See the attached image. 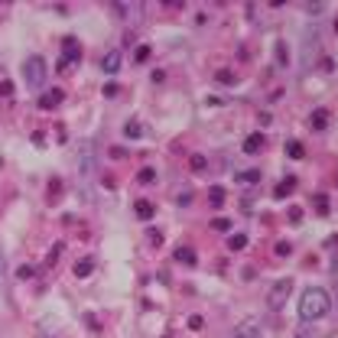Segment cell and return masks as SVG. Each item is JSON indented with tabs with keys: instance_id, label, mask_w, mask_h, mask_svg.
<instances>
[{
	"instance_id": "cell-1",
	"label": "cell",
	"mask_w": 338,
	"mask_h": 338,
	"mask_svg": "<svg viewBox=\"0 0 338 338\" xmlns=\"http://www.w3.org/2000/svg\"><path fill=\"white\" fill-rule=\"evenodd\" d=\"M328 309H332V299H328V293L319 289V286H309L299 296V319L302 322H319L322 316H328Z\"/></svg>"
},
{
	"instance_id": "cell-2",
	"label": "cell",
	"mask_w": 338,
	"mask_h": 338,
	"mask_svg": "<svg viewBox=\"0 0 338 338\" xmlns=\"http://www.w3.org/2000/svg\"><path fill=\"white\" fill-rule=\"evenodd\" d=\"M23 78H26V85L36 91V88L46 82V59H42V56H30L23 62Z\"/></svg>"
},
{
	"instance_id": "cell-3",
	"label": "cell",
	"mask_w": 338,
	"mask_h": 338,
	"mask_svg": "<svg viewBox=\"0 0 338 338\" xmlns=\"http://www.w3.org/2000/svg\"><path fill=\"white\" fill-rule=\"evenodd\" d=\"M289 293H293V280H277V283H273V289L267 293V306H270V309H280L283 302H286Z\"/></svg>"
},
{
	"instance_id": "cell-4",
	"label": "cell",
	"mask_w": 338,
	"mask_h": 338,
	"mask_svg": "<svg viewBox=\"0 0 338 338\" xmlns=\"http://www.w3.org/2000/svg\"><path fill=\"white\" fill-rule=\"evenodd\" d=\"M65 49H68V56H62L59 72H68V68L78 65V59H82V46H78V39H75V36H68V39H65Z\"/></svg>"
},
{
	"instance_id": "cell-5",
	"label": "cell",
	"mask_w": 338,
	"mask_h": 338,
	"mask_svg": "<svg viewBox=\"0 0 338 338\" xmlns=\"http://www.w3.org/2000/svg\"><path fill=\"white\" fill-rule=\"evenodd\" d=\"M62 101H65V91H62V88H49L46 94H39V108H42V111H52V108H59Z\"/></svg>"
},
{
	"instance_id": "cell-6",
	"label": "cell",
	"mask_w": 338,
	"mask_h": 338,
	"mask_svg": "<svg viewBox=\"0 0 338 338\" xmlns=\"http://www.w3.org/2000/svg\"><path fill=\"white\" fill-rule=\"evenodd\" d=\"M91 270H94V260H91V257H82V260H78V263L72 267V273H75V277H78V280H85V277H91Z\"/></svg>"
},
{
	"instance_id": "cell-7",
	"label": "cell",
	"mask_w": 338,
	"mask_h": 338,
	"mask_svg": "<svg viewBox=\"0 0 338 338\" xmlns=\"http://www.w3.org/2000/svg\"><path fill=\"white\" fill-rule=\"evenodd\" d=\"M173 257H176L179 263H189V267H192L195 260H199V254H195L192 247H185V244H182V247H176V251H173Z\"/></svg>"
},
{
	"instance_id": "cell-8",
	"label": "cell",
	"mask_w": 338,
	"mask_h": 338,
	"mask_svg": "<svg viewBox=\"0 0 338 338\" xmlns=\"http://www.w3.org/2000/svg\"><path fill=\"white\" fill-rule=\"evenodd\" d=\"M228 338H260V332H257V325L244 322V325H237V328H234V332H231Z\"/></svg>"
},
{
	"instance_id": "cell-9",
	"label": "cell",
	"mask_w": 338,
	"mask_h": 338,
	"mask_svg": "<svg viewBox=\"0 0 338 338\" xmlns=\"http://www.w3.org/2000/svg\"><path fill=\"white\" fill-rule=\"evenodd\" d=\"M101 68H104L108 75H114V72L120 68V52H108V56L101 59Z\"/></svg>"
},
{
	"instance_id": "cell-10",
	"label": "cell",
	"mask_w": 338,
	"mask_h": 338,
	"mask_svg": "<svg viewBox=\"0 0 338 338\" xmlns=\"http://www.w3.org/2000/svg\"><path fill=\"white\" fill-rule=\"evenodd\" d=\"M260 150H263V133H251L244 140V153H260Z\"/></svg>"
},
{
	"instance_id": "cell-11",
	"label": "cell",
	"mask_w": 338,
	"mask_h": 338,
	"mask_svg": "<svg viewBox=\"0 0 338 338\" xmlns=\"http://www.w3.org/2000/svg\"><path fill=\"white\" fill-rule=\"evenodd\" d=\"M296 192V179H283L277 189H273V199H286V195Z\"/></svg>"
},
{
	"instance_id": "cell-12",
	"label": "cell",
	"mask_w": 338,
	"mask_h": 338,
	"mask_svg": "<svg viewBox=\"0 0 338 338\" xmlns=\"http://www.w3.org/2000/svg\"><path fill=\"white\" fill-rule=\"evenodd\" d=\"M309 124H312V130H325L328 127V111H312V117H309Z\"/></svg>"
},
{
	"instance_id": "cell-13",
	"label": "cell",
	"mask_w": 338,
	"mask_h": 338,
	"mask_svg": "<svg viewBox=\"0 0 338 338\" xmlns=\"http://www.w3.org/2000/svg\"><path fill=\"white\" fill-rule=\"evenodd\" d=\"M208 202H211V208H221V205H225V189H221V185H211V189H208Z\"/></svg>"
},
{
	"instance_id": "cell-14",
	"label": "cell",
	"mask_w": 338,
	"mask_h": 338,
	"mask_svg": "<svg viewBox=\"0 0 338 338\" xmlns=\"http://www.w3.org/2000/svg\"><path fill=\"white\" fill-rule=\"evenodd\" d=\"M133 208H137V218H140V221H150V218L156 215V208L150 205V202H137V205H133Z\"/></svg>"
},
{
	"instance_id": "cell-15",
	"label": "cell",
	"mask_w": 338,
	"mask_h": 338,
	"mask_svg": "<svg viewBox=\"0 0 338 338\" xmlns=\"http://www.w3.org/2000/svg\"><path fill=\"white\" fill-rule=\"evenodd\" d=\"M124 133H127V140H140V137H143V127H140V120H127Z\"/></svg>"
},
{
	"instance_id": "cell-16",
	"label": "cell",
	"mask_w": 338,
	"mask_h": 338,
	"mask_svg": "<svg viewBox=\"0 0 338 338\" xmlns=\"http://www.w3.org/2000/svg\"><path fill=\"white\" fill-rule=\"evenodd\" d=\"M228 247H231V251H244V247H247V234H231Z\"/></svg>"
},
{
	"instance_id": "cell-17",
	"label": "cell",
	"mask_w": 338,
	"mask_h": 338,
	"mask_svg": "<svg viewBox=\"0 0 338 338\" xmlns=\"http://www.w3.org/2000/svg\"><path fill=\"white\" fill-rule=\"evenodd\" d=\"M257 179H260V173H257V169H247V173L237 176V182H244V185H254Z\"/></svg>"
},
{
	"instance_id": "cell-18",
	"label": "cell",
	"mask_w": 338,
	"mask_h": 338,
	"mask_svg": "<svg viewBox=\"0 0 338 338\" xmlns=\"http://www.w3.org/2000/svg\"><path fill=\"white\" fill-rule=\"evenodd\" d=\"M286 156H289V159H302V143L289 140V143H286Z\"/></svg>"
},
{
	"instance_id": "cell-19",
	"label": "cell",
	"mask_w": 338,
	"mask_h": 338,
	"mask_svg": "<svg viewBox=\"0 0 338 338\" xmlns=\"http://www.w3.org/2000/svg\"><path fill=\"white\" fill-rule=\"evenodd\" d=\"M62 251H65V244H62V241H59V244H52V251H49V257H46V263L52 267V263H56L59 257H62Z\"/></svg>"
},
{
	"instance_id": "cell-20",
	"label": "cell",
	"mask_w": 338,
	"mask_h": 338,
	"mask_svg": "<svg viewBox=\"0 0 338 338\" xmlns=\"http://www.w3.org/2000/svg\"><path fill=\"white\" fill-rule=\"evenodd\" d=\"M153 179H156V173H153V169H150V166H147V169H140V176H137V182H143V185H150V182H153Z\"/></svg>"
},
{
	"instance_id": "cell-21",
	"label": "cell",
	"mask_w": 338,
	"mask_h": 338,
	"mask_svg": "<svg viewBox=\"0 0 338 338\" xmlns=\"http://www.w3.org/2000/svg\"><path fill=\"white\" fill-rule=\"evenodd\" d=\"M147 237H150V244H153V247L163 244V231H159V228H150V231H147Z\"/></svg>"
},
{
	"instance_id": "cell-22",
	"label": "cell",
	"mask_w": 338,
	"mask_h": 338,
	"mask_svg": "<svg viewBox=\"0 0 338 338\" xmlns=\"http://www.w3.org/2000/svg\"><path fill=\"white\" fill-rule=\"evenodd\" d=\"M189 166L195 169V173H202V169H205V166H208V159H205V156H199V153H195V156L189 159Z\"/></svg>"
},
{
	"instance_id": "cell-23",
	"label": "cell",
	"mask_w": 338,
	"mask_h": 338,
	"mask_svg": "<svg viewBox=\"0 0 338 338\" xmlns=\"http://www.w3.org/2000/svg\"><path fill=\"white\" fill-rule=\"evenodd\" d=\"M147 59H150V46H137V52H133V62H140V65H143Z\"/></svg>"
},
{
	"instance_id": "cell-24",
	"label": "cell",
	"mask_w": 338,
	"mask_h": 338,
	"mask_svg": "<svg viewBox=\"0 0 338 338\" xmlns=\"http://www.w3.org/2000/svg\"><path fill=\"white\" fill-rule=\"evenodd\" d=\"M211 231H231V221L228 218H211Z\"/></svg>"
},
{
	"instance_id": "cell-25",
	"label": "cell",
	"mask_w": 338,
	"mask_h": 338,
	"mask_svg": "<svg viewBox=\"0 0 338 338\" xmlns=\"http://www.w3.org/2000/svg\"><path fill=\"white\" fill-rule=\"evenodd\" d=\"M277 59H280V65H286V62H289V52H286V42H280V46H277Z\"/></svg>"
},
{
	"instance_id": "cell-26",
	"label": "cell",
	"mask_w": 338,
	"mask_h": 338,
	"mask_svg": "<svg viewBox=\"0 0 338 338\" xmlns=\"http://www.w3.org/2000/svg\"><path fill=\"white\" fill-rule=\"evenodd\" d=\"M33 273H36V270H33V267H30V263H23V267H20V270H16V277H20V280H30V277H33Z\"/></svg>"
},
{
	"instance_id": "cell-27",
	"label": "cell",
	"mask_w": 338,
	"mask_h": 338,
	"mask_svg": "<svg viewBox=\"0 0 338 338\" xmlns=\"http://www.w3.org/2000/svg\"><path fill=\"white\" fill-rule=\"evenodd\" d=\"M218 82H225V85H234L237 78H234V72H218Z\"/></svg>"
},
{
	"instance_id": "cell-28",
	"label": "cell",
	"mask_w": 338,
	"mask_h": 338,
	"mask_svg": "<svg viewBox=\"0 0 338 338\" xmlns=\"http://www.w3.org/2000/svg\"><path fill=\"white\" fill-rule=\"evenodd\" d=\"M277 254H280V257H289V254H293V247H289L286 241H280V244H277Z\"/></svg>"
},
{
	"instance_id": "cell-29",
	"label": "cell",
	"mask_w": 338,
	"mask_h": 338,
	"mask_svg": "<svg viewBox=\"0 0 338 338\" xmlns=\"http://www.w3.org/2000/svg\"><path fill=\"white\" fill-rule=\"evenodd\" d=\"M316 205H319V211H322V215H328V199H322V195H316Z\"/></svg>"
},
{
	"instance_id": "cell-30",
	"label": "cell",
	"mask_w": 338,
	"mask_h": 338,
	"mask_svg": "<svg viewBox=\"0 0 338 338\" xmlns=\"http://www.w3.org/2000/svg\"><path fill=\"white\" fill-rule=\"evenodd\" d=\"M114 94H117V85L108 82V85H104V98H114Z\"/></svg>"
},
{
	"instance_id": "cell-31",
	"label": "cell",
	"mask_w": 338,
	"mask_h": 338,
	"mask_svg": "<svg viewBox=\"0 0 338 338\" xmlns=\"http://www.w3.org/2000/svg\"><path fill=\"white\" fill-rule=\"evenodd\" d=\"M202 325H205V322H202V316H192V319H189V328H192V332H195V328H202Z\"/></svg>"
},
{
	"instance_id": "cell-32",
	"label": "cell",
	"mask_w": 338,
	"mask_h": 338,
	"mask_svg": "<svg viewBox=\"0 0 338 338\" xmlns=\"http://www.w3.org/2000/svg\"><path fill=\"white\" fill-rule=\"evenodd\" d=\"M306 10H309V13H322L325 4H306Z\"/></svg>"
},
{
	"instance_id": "cell-33",
	"label": "cell",
	"mask_w": 338,
	"mask_h": 338,
	"mask_svg": "<svg viewBox=\"0 0 338 338\" xmlns=\"http://www.w3.org/2000/svg\"><path fill=\"white\" fill-rule=\"evenodd\" d=\"M0 94H13V82H0Z\"/></svg>"
},
{
	"instance_id": "cell-34",
	"label": "cell",
	"mask_w": 338,
	"mask_h": 338,
	"mask_svg": "<svg viewBox=\"0 0 338 338\" xmlns=\"http://www.w3.org/2000/svg\"><path fill=\"white\" fill-rule=\"evenodd\" d=\"M4 270H7V263H4V254H0V277H4Z\"/></svg>"
},
{
	"instance_id": "cell-35",
	"label": "cell",
	"mask_w": 338,
	"mask_h": 338,
	"mask_svg": "<svg viewBox=\"0 0 338 338\" xmlns=\"http://www.w3.org/2000/svg\"><path fill=\"white\" fill-rule=\"evenodd\" d=\"M166 338H173V335H166Z\"/></svg>"
}]
</instances>
